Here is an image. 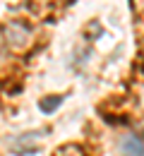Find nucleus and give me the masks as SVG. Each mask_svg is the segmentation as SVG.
Segmentation results:
<instances>
[{"label":"nucleus","mask_w":144,"mask_h":156,"mask_svg":"<svg viewBox=\"0 0 144 156\" xmlns=\"http://www.w3.org/2000/svg\"><path fill=\"white\" fill-rule=\"evenodd\" d=\"M36 142H39V135H22L19 139L12 142V147L19 151V154H31L36 149Z\"/></svg>","instance_id":"2"},{"label":"nucleus","mask_w":144,"mask_h":156,"mask_svg":"<svg viewBox=\"0 0 144 156\" xmlns=\"http://www.w3.org/2000/svg\"><path fill=\"white\" fill-rule=\"evenodd\" d=\"M120 149L123 156H144V142L135 135H125L120 139Z\"/></svg>","instance_id":"1"},{"label":"nucleus","mask_w":144,"mask_h":156,"mask_svg":"<svg viewBox=\"0 0 144 156\" xmlns=\"http://www.w3.org/2000/svg\"><path fill=\"white\" fill-rule=\"evenodd\" d=\"M60 106V96H51L48 101H41V111L43 113H51V111H55Z\"/></svg>","instance_id":"3"}]
</instances>
